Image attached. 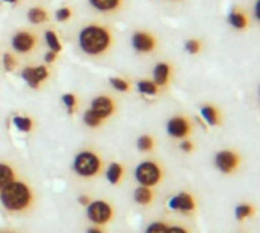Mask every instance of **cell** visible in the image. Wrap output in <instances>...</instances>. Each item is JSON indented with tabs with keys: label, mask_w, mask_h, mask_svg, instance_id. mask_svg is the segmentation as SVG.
<instances>
[{
	"label": "cell",
	"mask_w": 260,
	"mask_h": 233,
	"mask_svg": "<svg viewBox=\"0 0 260 233\" xmlns=\"http://www.w3.org/2000/svg\"><path fill=\"white\" fill-rule=\"evenodd\" d=\"M114 43L110 27L104 24H87L78 35L79 49L88 56H102L110 52Z\"/></svg>",
	"instance_id": "obj_1"
},
{
	"label": "cell",
	"mask_w": 260,
	"mask_h": 233,
	"mask_svg": "<svg viewBox=\"0 0 260 233\" xmlns=\"http://www.w3.org/2000/svg\"><path fill=\"white\" fill-rule=\"evenodd\" d=\"M34 201L32 189L21 180H14L0 189V203L9 212H23Z\"/></svg>",
	"instance_id": "obj_2"
},
{
	"label": "cell",
	"mask_w": 260,
	"mask_h": 233,
	"mask_svg": "<svg viewBox=\"0 0 260 233\" xmlns=\"http://www.w3.org/2000/svg\"><path fill=\"white\" fill-rule=\"evenodd\" d=\"M73 169L79 177L91 179L96 177L102 169L101 157L93 151H82L73 160Z\"/></svg>",
	"instance_id": "obj_3"
},
{
	"label": "cell",
	"mask_w": 260,
	"mask_h": 233,
	"mask_svg": "<svg viewBox=\"0 0 260 233\" xmlns=\"http://www.w3.org/2000/svg\"><path fill=\"white\" fill-rule=\"evenodd\" d=\"M134 176H136V180L140 183V186L152 188L160 183V180L163 177V171L158 163H155L152 160H146V162H142L140 165H137Z\"/></svg>",
	"instance_id": "obj_4"
},
{
	"label": "cell",
	"mask_w": 260,
	"mask_h": 233,
	"mask_svg": "<svg viewBox=\"0 0 260 233\" xmlns=\"http://www.w3.org/2000/svg\"><path fill=\"white\" fill-rule=\"evenodd\" d=\"M113 208L110 203L107 201H102V200H96V201H91L88 206H87V217L90 221H93L94 224H107L111 221L113 218Z\"/></svg>",
	"instance_id": "obj_5"
},
{
	"label": "cell",
	"mask_w": 260,
	"mask_h": 233,
	"mask_svg": "<svg viewBox=\"0 0 260 233\" xmlns=\"http://www.w3.org/2000/svg\"><path fill=\"white\" fill-rule=\"evenodd\" d=\"M12 49L18 53H29L35 49L37 46V37L35 34L29 32V31H18L12 40H11Z\"/></svg>",
	"instance_id": "obj_6"
},
{
	"label": "cell",
	"mask_w": 260,
	"mask_h": 233,
	"mask_svg": "<svg viewBox=\"0 0 260 233\" xmlns=\"http://www.w3.org/2000/svg\"><path fill=\"white\" fill-rule=\"evenodd\" d=\"M239 154H236L235 151H230V150H224V151H219L215 157V165L216 168L221 171V172H225V174H230L233 171L238 169L239 166Z\"/></svg>",
	"instance_id": "obj_7"
},
{
	"label": "cell",
	"mask_w": 260,
	"mask_h": 233,
	"mask_svg": "<svg viewBox=\"0 0 260 233\" xmlns=\"http://www.w3.org/2000/svg\"><path fill=\"white\" fill-rule=\"evenodd\" d=\"M166 131L171 137H175V139H183V137H187L192 131V125H190V121L184 116H175L172 119L168 121V125H166Z\"/></svg>",
	"instance_id": "obj_8"
},
{
	"label": "cell",
	"mask_w": 260,
	"mask_h": 233,
	"mask_svg": "<svg viewBox=\"0 0 260 233\" xmlns=\"http://www.w3.org/2000/svg\"><path fill=\"white\" fill-rule=\"evenodd\" d=\"M131 43H133L134 50L139 53H149L157 47V38L146 31H137L133 35Z\"/></svg>",
	"instance_id": "obj_9"
},
{
	"label": "cell",
	"mask_w": 260,
	"mask_h": 233,
	"mask_svg": "<svg viewBox=\"0 0 260 233\" xmlns=\"http://www.w3.org/2000/svg\"><path fill=\"white\" fill-rule=\"evenodd\" d=\"M90 110H91L94 114H98V116L104 121V119L110 118V116L114 113L116 105H114V102H113L111 98H108V96H98V98H94V99L91 101Z\"/></svg>",
	"instance_id": "obj_10"
},
{
	"label": "cell",
	"mask_w": 260,
	"mask_h": 233,
	"mask_svg": "<svg viewBox=\"0 0 260 233\" xmlns=\"http://www.w3.org/2000/svg\"><path fill=\"white\" fill-rule=\"evenodd\" d=\"M169 208L172 211H178V212H184L189 214L192 211H195V200L190 194L181 192L175 197H172L169 200Z\"/></svg>",
	"instance_id": "obj_11"
},
{
	"label": "cell",
	"mask_w": 260,
	"mask_h": 233,
	"mask_svg": "<svg viewBox=\"0 0 260 233\" xmlns=\"http://www.w3.org/2000/svg\"><path fill=\"white\" fill-rule=\"evenodd\" d=\"M171 72H172V69H171V64L169 63H165V61L163 63H157L155 67H154V72H152V75H154V84L157 87L168 85L169 78H171Z\"/></svg>",
	"instance_id": "obj_12"
},
{
	"label": "cell",
	"mask_w": 260,
	"mask_h": 233,
	"mask_svg": "<svg viewBox=\"0 0 260 233\" xmlns=\"http://www.w3.org/2000/svg\"><path fill=\"white\" fill-rule=\"evenodd\" d=\"M123 0H88L90 6L101 14H113L117 12L122 6Z\"/></svg>",
	"instance_id": "obj_13"
},
{
	"label": "cell",
	"mask_w": 260,
	"mask_h": 233,
	"mask_svg": "<svg viewBox=\"0 0 260 233\" xmlns=\"http://www.w3.org/2000/svg\"><path fill=\"white\" fill-rule=\"evenodd\" d=\"M134 200L142 206H149L154 201V191L151 188L140 186L134 191Z\"/></svg>",
	"instance_id": "obj_14"
},
{
	"label": "cell",
	"mask_w": 260,
	"mask_h": 233,
	"mask_svg": "<svg viewBox=\"0 0 260 233\" xmlns=\"http://www.w3.org/2000/svg\"><path fill=\"white\" fill-rule=\"evenodd\" d=\"M229 23H230L235 29L242 31V29H245V27L248 26V18H247V15H245L242 11L235 9V11H232V12L229 14Z\"/></svg>",
	"instance_id": "obj_15"
},
{
	"label": "cell",
	"mask_w": 260,
	"mask_h": 233,
	"mask_svg": "<svg viewBox=\"0 0 260 233\" xmlns=\"http://www.w3.org/2000/svg\"><path fill=\"white\" fill-rule=\"evenodd\" d=\"M49 18V14L44 8H40V6H34L27 11V20L32 23V24H41L44 21H47Z\"/></svg>",
	"instance_id": "obj_16"
},
{
	"label": "cell",
	"mask_w": 260,
	"mask_h": 233,
	"mask_svg": "<svg viewBox=\"0 0 260 233\" xmlns=\"http://www.w3.org/2000/svg\"><path fill=\"white\" fill-rule=\"evenodd\" d=\"M105 176H107V180L111 185H117L122 180V177H123V166L120 163H111L108 166Z\"/></svg>",
	"instance_id": "obj_17"
},
{
	"label": "cell",
	"mask_w": 260,
	"mask_h": 233,
	"mask_svg": "<svg viewBox=\"0 0 260 233\" xmlns=\"http://www.w3.org/2000/svg\"><path fill=\"white\" fill-rule=\"evenodd\" d=\"M201 114L207 121V124L212 125V127L213 125H218L221 122V118H219L218 110L215 107H212V105H203L201 107Z\"/></svg>",
	"instance_id": "obj_18"
},
{
	"label": "cell",
	"mask_w": 260,
	"mask_h": 233,
	"mask_svg": "<svg viewBox=\"0 0 260 233\" xmlns=\"http://www.w3.org/2000/svg\"><path fill=\"white\" fill-rule=\"evenodd\" d=\"M14 180H15L14 169L9 165H6V163H0V189L8 186Z\"/></svg>",
	"instance_id": "obj_19"
},
{
	"label": "cell",
	"mask_w": 260,
	"mask_h": 233,
	"mask_svg": "<svg viewBox=\"0 0 260 233\" xmlns=\"http://www.w3.org/2000/svg\"><path fill=\"white\" fill-rule=\"evenodd\" d=\"M12 124L15 125V128L17 130H20V131H23V133H29L30 130H32V119H29V118H26V116H15L14 119H12Z\"/></svg>",
	"instance_id": "obj_20"
},
{
	"label": "cell",
	"mask_w": 260,
	"mask_h": 233,
	"mask_svg": "<svg viewBox=\"0 0 260 233\" xmlns=\"http://www.w3.org/2000/svg\"><path fill=\"white\" fill-rule=\"evenodd\" d=\"M21 78L27 82L29 87H32V89H38L40 87V81L37 79V76L34 73V67H24L21 70Z\"/></svg>",
	"instance_id": "obj_21"
},
{
	"label": "cell",
	"mask_w": 260,
	"mask_h": 233,
	"mask_svg": "<svg viewBox=\"0 0 260 233\" xmlns=\"http://www.w3.org/2000/svg\"><path fill=\"white\" fill-rule=\"evenodd\" d=\"M137 89H139L140 93L149 95V96H154V95L158 93V87L152 81H139L137 82Z\"/></svg>",
	"instance_id": "obj_22"
},
{
	"label": "cell",
	"mask_w": 260,
	"mask_h": 233,
	"mask_svg": "<svg viewBox=\"0 0 260 233\" xmlns=\"http://www.w3.org/2000/svg\"><path fill=\"white\" fill-rule=\"evenodd\" d=\"M154 145H155L154 139H152L151 136H148V134L140 136V137H139V140H137V147H139V150H140V151H143V153H149V151H152V150H154Z\"/></svg>",
	"instance_id": "obj_23"
},
{
	"label": "cell",
	"mask_w": 260,
	"mask_h": 233,
	"mask_svg": "<svg viewBox=\"0 0 260 233\" xmlns=\"http://www.w3.org/2000/svg\"><path fill=\"white\" fill-rule=\"evenodd\" d=\"M44 37H46V43H47V46L50 47V50L58 53V52L61 50V43H59V40H58V35H56L53 31H47Z\"/></svg>",
	"instance_id": "obj_24"
},
{
	"label": "cell",
	"mask_w": 260,
	"mask_h": 233,
	"mask_svg": "<svg viewBox=\"0 0 260 233\" xmlns=\"http://www.w3.org/2000/svg\"><path fill=\"white\" fill-rule=\"evenodd\" d=\"M84 124L87 125V127H91V128H96V127H99L101 124H102V119L98 116V114H94L90 108L84 113Z\"/></svg>",
	"instance_id": "obj_25"
},
{
	"label": "cell",
	"mask_w": 260,
	"mask_h": 233,
	"mask_svg": "<svg viewBox=\"0 0 260 233\" xmlns=\"http://www.w3.org/2000/svg\"><path fill=\"white\" fill-rule=\"evenodd\" d=\"M251 215H253V206L251 205H241V206L236 208V218L239 221H242V220H245V218H248Z\"/></svg>",
	"instance_id": "obj_26"
},
{
	"label": "cell",
	"mask_w": 260,
	"mask_h": 233,
	"mask_svg": "<svg viewBox=\"0 0 260 233\" xmlns=\"http://www.w3.org/2000/svg\"><path fill=\"white\" fill-rule=\"evenodd\" d=\"M168 227H169L168 224H165L161 221H155V223H152V224H149L146 227L145 233H166L168 232Z\"/></svg>",
	"instance_id": "obj_27"
},
{
	"label": "cell",
	"mask_w": 260,
	"mask_h": 233,
	"mask_svg": "<svg viewBox=\"0 0 260 233\" xmlns=\"http://www.w3.org/2000/svg\"><path fill=\"white\" fill-rule=\"evenodd\" d=\"M110 84H111L116 90H119V92H128V90H129V82H126V81L122 79V78H111V79H110Z\"/></svg>",
	"instance_id": "obj_28"
},
{
	"label": "cell",
	"mask_w": 260,
	"mask_h": 233,
	"mask_svg": "<svg viewBox=\"0 0 260 233\" xmlns=\"http://www.w3.org/2000/svg\"><path fill=\"white\" fill-rule=\"evenodd\" d=\"M62 102H64V105L67 107L69 113L72 114V113L75 111V107H76V98H75V95H72V93L64 95V96H62Z\"/></svg>",
	"instance_id": "obj_29"
},
{
	"label": "cell",
	"mask_w": 260,
	"mask_h": 233,
	"mask_svg": "<svg viewBox=\"0 0 260 233\" xmlns=\"http://www.w3.org/2000/svg\"><path fill=\"white\" fill-rule=\"evenodd\" d=\"M3 66L6 69V72H12L17 66V60L14 58V55L11 53H5L3 55Z\"/></svg>",
	"instance_id": "obj_30"
},
{
	"label": "cell",
	"mask_w": 260,
	"mask_h": 233,
	"mask_svg": "<svg viewBox=\"0 0 260 233\" xmlns=\"http://www.w3.org/2000/svg\"><path fill=\"white\" fill-rule=\"evenodd\" d=\"M186 50L192 55H197L201 50V43L198 40H189L186 43Z\"/></svg>",
	"instance_id": "obj_31"
},
{
	"label": "cell",
	"mask_w": 260,
	"mask_h": 233,
	"mask_svg": "<svg viewBox=\"0 0 260 233\" xmlns=\"http://www.w3.org/2000/svg\"><path fill=\"white\" fill-rule=\"evenodd\" d=\"M34 73H35V76H37V79H38L40 82L46 81L47 76H49V70H47V67H44V66L34 67Z\"/></svg>",
	"instance_id": "obj_32"
},
{
	"label": "cell",
	"mask_w": 260,
	"mask_h": 233,
	"mask_svg": "<svg viewBox=\"0 0 260 233\" xmlns=\"http://www.w3.org/2000/svg\"><path fill=\"white\" fill-rule=\"evenodd\" d=\"M55 15H56V20L58 21H67L72 17V9L70 8H61V9L56 11Z\"/></svg>",
	"instance_id": "obj_33"
},
{
	"label": "cell",
	"mask_w": 260,
	"mask_h": 233,
	"mask_svg": "<svg viewBox=\"0 0 260 233\" xmlns=\"http://www.w3.org/2000/svg\"><path fill=\"white\" fill-rule=\"evenodd\" d=\"M180 148H181L184 153H192V151H193V143L189 142V140H184V142L180 145Z\"/></svg>",
	"instance_id": "obj_34"
},
{
	"label": "cell",
	"mask_w": 260,
	"mask_h": 233,
	"mask_svg": "<svg viewBox=\"0 0 260 233\" xmlns=\"http://www.w3.org/2000/svg\"><path fill=\"white\" fill-rule=\"evenodd\" d=\"M166 233H189L187 229L181 227V226H169L168 227V232Z\"/></svg>",
	"instance_id": "obj_35"
},
{
	"label": "cell",
	"mask_w": 260,
	"mask_h": 233,
	"mask_svg": "<svg viewBox=\"0 0 260 233\" xmlns=\"http://www.w3.org/2000/svg\"><path fill=\"white\" fill-rule=\"evenodd\" d=\"M56 56H58V53L56 52H47L46 55H44V61L47 63V64H50V63H53L55 60H56Z\"/></svg>",
	"instance_id": "obj_36"
},
{
	"label": "cell",
	"mask_w": 260,
	"mask_h": 233,
	"mask_svg": "<svg viewBox=\"0 0 260 233\" xmlns=\"http://www.w3.org/2000/svg\"><path fill=\"white\" fill-rule=\"evenodd\" d=\"M78 201H79V205H81V206H85V208L91 203L90 197H87V195H81V197L78 198Z\"/></svg>",
	"instance_id": "obj_37"
},
{
	"label": "cell",
	"mask_w": 260,
	"mask_h": 233,
	"mask_svg": "<svg viewBox=\"0 0 260 233\" xmlns=\"http://www.w3.org/2000/svg\"><path fill=\"white\" fill-rule=\"evenodd\" d=\"M256 18L257 20L260 18V0H257V3H256Z\"/></svg>",
	"instance_id": "obj_38"
},
{
	"label": "cell",
	"mask_w": 260,
	"mask_h": 233,
	"mask_svg": "<svg viewBox=\"0 0 260 233\" xmlns=\"http://www.w3.org/2000/svg\"><path fill=\"white\" fill-rule=\"evenodd\" d=\"M87 233H104L101 229H98V227H91V229H88Z\"/></svg>",
	"instance_id": "obj_39"
},
{
	"label": "cell",
	"mask_w": 260,
	"mask_h": 233,
	"mask_svg": "<svg viewBox=\"0 0 260 233\" xmlns=\"http://www.w3.org/2000/svg\"><path fill=\"white\" fill-rule=\"evenodd\" d=\"M2 2H6V3H17L18 0H2Z\"/></svg>",
	"instance_id": "obj_40"
},
{
	"label": "cell",
	"mask_w": 260,
	"mask_h": 233,
	"mask_svg": "<svg viewBox=\"0 0 260 233\" xmlns=\"http://www.w3.org/2000/svg\"><path fill=\"white\" fill-rule=\"evenodd\" d=\"M172 2H178V0H172Z\"/></svg>",
	"instance_id": "obj_41"
},
{
	"label": "cell",
	"mask_w": 260,
	"mask_h": 233,
	"mask_svg": "<svg viewBox=\"0 0 260 233\" xmlns=\"http://www.w3.org/2000/svg\"><path fill=\"white\" fill-rule=\"evenodd\" d=\"M2 233H11V232H2Z\"/></svg>",
	"instance_id": "obj_42"
}]
</instances>
